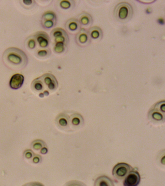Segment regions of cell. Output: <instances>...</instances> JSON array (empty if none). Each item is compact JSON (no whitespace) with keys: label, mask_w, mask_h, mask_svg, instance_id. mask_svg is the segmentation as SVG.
<instances>
[{"label":"cell","mask_w":165,"mask_h":186,"mask_svg":"<svg viewBox=\"0 0 165 186\" xmlns=\"http://www.w3.org/2000/svg\"><path fill=\"white\" fill-rule=\"evenodd\" d=\"M3 61L8 68L15 70L24 68L28 63V57L22 50L11 47L3 52Z\"/></svg>","instance_id":"obj_1"},{"label":"cell","mask_w":165,"mask_h":186,"mask_svg":"<svg viewBox=\"0 0 165 186\" xmlns=\"http://www.w3.org/2000/svg\"><path fill=\"white\" fill-rule=\"evenodd\" d=\"M94 186H115L112 180L106 176L98 177L95 180Z\"/></svg>","instance_id":"obj_15"},{"label":"cell","mask_w":165,"mask_h":186,"mask_svg":"<svg viewBox=\"0 0 165 186\" xmlns=\"http://www.w3.org/2000/svg\"><path fill=\"white\" fill-rule=\"evenodd\" d=\"M84 119L82 116L77 112L69 114L70 131H74L81 129L84 125Z\"/></svg>","instance_id":"obj_6"},{"label":"cell","mask_w":165,"mask_h":186,"mask_svg":"<svg viewBox=\"0 0 165 186\" xmlns=\"http://www.w3.org/2000/svg\"><path fill=\"white\" fill-rule=\"evenodd\" d=\"M51 36L55 53L61 54L65 52L69 43V36L66 31L61 28H56L51 31Z\"/></svg>","instance_id":"obj_2"},{"label":"cell","mask_w":165,"mask_h":186,"mask_svg":"<svg viewBox=\"0 0 165 186\" xmlns=\"http://www.w3.org/2000/svg\"><path fill=\"white\" fill-rule=\"evenodd\" d=\"M22 5H24L25 8H31L34 7L35 4V2L33 0H23L20 1Z\"/></svg>","instance_id":"obj_25"},{"label":"cell","mask_w":165,"mask_h":186,"mask_svg":"<svg viewBox=\"0 0 165 186\" xmlns=\"http://www.w3.org/2000/svg\"><path fill=\"white\" fill-rule=\"evenodd\" d=\"M47 146V145L43 140L40 139H37L34 140L31 144V147L34 150L39 151L43 147Z\"/></svg>","instance_id":"obj_21"},{"label":"cell","mask_w":165,"mask_h":186,"mask_svg":"<svg viewBox=\"0 0 165 186\" xmlns=\"http://www.w3.org/2000/svg\"><path fill=\"white\" fill-rule=\"evenodd\" d=\"M78 21L81 26L87 27L92 24L93 18L90 14L83 12L78 16Z\"/></svg>","instance_id":"obj_16"},{"label":"cell","mask_w":165,"mask_h":186,"mask_svg":"<svg viewBox=\"0 0 165 186\" xmlns=\"http://www.w3.org/2000/svg\"><path fill=\"white\" fill-rule=\"evenodd\" d=\"M64 186H87L84 183L78 180H71L66 183Z\"/></svg>","instance_id":"obj_26"},{"label":"cell","mask_w":165,"mask_h":186,"mask_svg":"<svg viewBox=\"0 0 165 186\" xmlns=\"http://www.w3.org/2000/svg\"><path fill=\"white\" fill-rule=\"evenodd\" d=\"M28 186V185H27L26 184H25V185H24V186Z\"/></svg>","instance_id":"obj_31"},{"label":"cell","mask_w":165,"mask_h":186,"mask_svg":"<svg viewBox=\"0 0 165 186\" xmlns=\"http://www.w3.org/2000/svg\"><path fill=\"white\" fill-rule=\"evenodd\" d=\"M42 161V157L41 156L39 155H35L33 159H32V162L35 164H37L40 162Z\"/></svg>","instance_id":"obj_28"},{"label":"cell","mask_w":165,"mask_h":186,"mask_svg":"<svg viewBox=\"0 0 165 186\" xmlns=\"http://www.w3.org/2000/svg\"><path fill=\"white\" fill-rule=\"evenodd\" d=\"M27 185L28 186H44L41 183L38 182H30V183H27Z\"/></svg>","instance_id":"obj_29"},{"label":"cell","mask_w":165,"mask_h":186,"mask_svg":"<svg viewBox=\"0 0 165 186\" xmlns=\"http://www.w3.org/2000/svg\"><path fill=\"white\" fill-rule=\"evenodd\" d=\"M88 32L90 38L92 40L100 41L103 37V31L99 27L96 26L92 27L89 28Z\"/></svg>","instance_id":"obj_14"},{"label":"cell","mask_w":165,"mask_h":186,"mask_svg":"<svg viewBox=\"0 0 165 186\" xmlns=\"http://www.w3.org/2000/svg\"><path fill=\"white\" fill-rule=\"evenodd\" d=\"M43 26L45 29H50L55 26L56 21L51 20H42Z\"/></svg>","instance_id":"obj_23"},{"label":"cell","mask_w":165,"mask_h":186,"mask_svg":"<svg viewBox=\"0 0 165 186\" xmlns=\"http://www.w3.org/2000/svg\"><path fill=\"white\" fill-rule=\"evenodd\" d=\"M132 169L131 166L126 163H119L113 168L112 174L119 180L124 179Z\"/></svg>","instance_id":"obj_4"},{"label":"cell","mask_w":165,"mask_h":186,"mask_svg":"<svg viewBox=\"0 0 165 186\" xmlns=\"http://www.w3.org/2000/svg\"><path fill=\"white\" fill-rule=\"evenodd\" d=\"M35 155V154L34 152L31 149H27L25 150L24 153V157L27 160H31L33 159Z\"/></svg>","instance_id":"obj_27"},{"label":"cell","mask_w":165,"mask_h":186,"mask_svg":"<svg viewBox=\"0 0 165 186\" xmlns=\"http://www.w3.org/2000/svg\"><path fill=\"white\" fill-rule=\"evenodd\" d=\"M66 28L68 32L70 33H75L78 32L81 29V25L77 19L71 18L66 22Z\"/></svg>","instance_id":"obj_13"},{"label":"cell","mask_w":165,"mask_h":186,"mask_svg":"<svg viewBox=\"0 0 165 186\" xmlns=\"http://www.w3.org/2000/svg\"><path fill=\"white\" fill-rule=\"evenodd\" d=\"M91 40L88 31L84 28H81L76 36V41L80 46L84 47L89 45Z\"/></svg>","instance_id":"obj_10"},{"label":"cell","mask_w":165,"mask_h":186,"mask_svg":"<svg viewBox=\"0 0 165 186\" xmlns=\"http://www.w3.org/2000/svg\"><path fill=\"white\" fill-rule=\"evenodd\" d=\"M141 181L140 173L136 171H131L125 178L124 186H138Z\"/></svg>","instance_id":"obj_11"},{"label":"cell","mask_w":165,"mask_h":186,"mask_svg":"<svg viewBox=\"0 0 165 186\" xmlns=\"http://www.w3.org/2000/svg\"><path fill=\"white\" fill-rule=\"evenodd\" d=\"M24 77L23 75L19 73L14 74L11 78L9 81V86L14 90L20 88L24 84Z\"/></svg>","instance_id":"obj_12"},{"label":"cell","mask_w":165,"mask_h":186,"mask_svg":"<svg viewBox=\"0 0 165 186\" xmlns=\"http://www.w3.org/2000/svg\"><path fill=\"white\" fill-rule=\"evenodd\" d=\"M25 45L28 50L33 51L36 49L37 43L34 35L30 36L27 38L25 41Z\"/></svg>","instance_id":"obj_19"},{"label":"cell","mask_w":165,"mask_h":186,"mask_svg":"<svg viewBox=\"0 0 165 186\" xmlns=\"http://www.w3.org/2000/svg\"><path fill=\"white\" fill-rule=\"evenodd\" d=\"M48 149L47 146H45L40 150V153L42 154H45L48 153Z\"/></svg>","instance_id":"obj_30"},{"label":"cell","mask_w":165,"mask_h":186,"mask_svg":"<svg viewBox=\"0 0 165 186\" xmlns=\"http://www.w3.org/2000/svg\"><path fill=\"white\" fill-rule=\"evenodd\" d=\"M42 20H51L56 21L57 17L54 12L52 11H48L44 13Z\"/></svg>","instance_id":"obj_22"},{"label":"cell","mask_w":165,"mask_h":186,"mask_svg":"<svg viewBox=\"0 0 165 186\" xmlns=\"http://www.w3.org/2000/svg\"><path fill=\"white\" fill-rule=\"evenodd\" d=\"M59 5L60 8L62 9L68 10L73 8L75 5V2L74 1H67L63 0L59 2Z\"/></svg>","instance_id":"obj_20"},{"label":"cell","mask_w":165,"mask_h":186,"mask_svg":"<svg viewBox=\"0 0 165 186\" xmlns=\"http://www.w3.org/2000/svg\"><path fill=\"white\" fill-rule=\"evenodd\" d=\"M133 9L131 4L127 2L119 3L115 8L114 15L119 22H125L129 21L132 17Z\"/></svg>","instance_id":"obj_3"},{"label":"cell","mask_w":165,"mask_h":186,"mask_svg":"<svg viewBox=\"0 0 165 186\" xmlns=\"http://www.w3.org/2000/svg\"><path fill=\"white\" fill-rule=\"evenodd\" d=\"M32 89L36 92H41L45 89V85L40 78L34 79L31 84Z\"/></svg>","instance_id":"obj_17"},{"label":"cell","mask_w":165,"mask_h":186,"mask_svg":"<svg viewBox=\"0 0 165 186\" xmlns=\"http://www.w3.org/2000/svg\"><path fill=\"white\" fill-rule=\"evenodd\" d=\"M55 123L56 126L61 130L70 132L69 114L67 112L59 113L55 118Z\"/></svg>","instance_id":"obj_5"},{"label":"cell","mask_w":165,"mask_h":186,"mask_svg":"<svg viewBox=\"0 0 165 186\" xmlns=\"http://www.w3.org/2000/svg\"><path fill=\"white\" fill-rule=\"evenodd\" d=\"M34 36L39 48H49L51 42V39L47 33L43 31H39L35 33Z\"/></svg>","instance_id":"obj_7"},{"label":"cell","mask_w":165,"mask_h":186,"mask_svg":"<svg viewBox=\"0 0 165 186\" xmlns=\"http://www.w3.org/2000/svg\"><path fill=\"white\" fill-rule=\"evenodd\" d=\"M165 113L161 112L159 110L152 107L148 114L149 119L155 124H161L165 122Z\"/></svg>","instance_id":"obj_9"},{"label":"cell","mask_w":165,"mask_h":186,"mask_svg":"<svg viewBox=\"0 0 165 186\" xmlns=\"http://www.w3.org/2000/svg\"><path fill=\"white\" fill-rule=\"evenodd\" d=\"M153 108L159 110L161 112L165 113V101H160L156 103L153 106Z\"/></svg>","instance_id":"obj_24"},{"label":"cell","mask_w":165,"mask_h":186,"mask_svg":"<svg viewBox=\"0 0 165 186\" xmlns=\"http://www.w3.org/2000/svg\"><path fill=\"white\" fill-rule=\"evenodd\" d=\"M51 52L50 48H47V49L39 48V49H37L35 51V56L37 58H40V59L48 58L51 55Z\"/></svg>","instance_id":"obj_18"},{"label":"cell","mask_w":165,"mask_h":186,"mask_svg":"<svg viewBox=\"0 0 165 186\" xmlns=\"http://www.w3.org/2000/svg\"><path fill=\"white\" fill-rule=\"evenodd\" d=\"M42 80L44 85L47 86V88L51 91L56 90L58 87V83L56 77L51 73H45L40 77Z\"/></svg>","instance_id":"obj_8"}]
</instances>
